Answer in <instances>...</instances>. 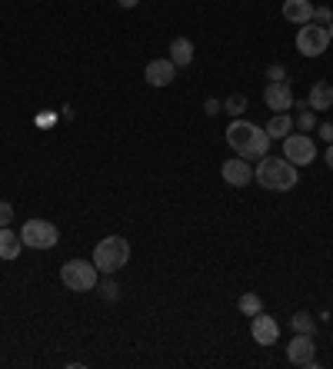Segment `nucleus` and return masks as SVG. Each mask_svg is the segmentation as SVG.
<instances>
[{"label": "nucleus", "instance_id": "obj_16", "mask_svg": "<svg viewBox=\"0 0 333 369\" xmlns=\"http://www.w3.org/2000/svg\"><path fill=\"white\" fill-rule=\"evenodd\" d=\"M307 103H310V110H330L333 107V87L330 83H323V80H317V83L310 87Z\"/></svg>", "mask_w": 333, "mask_h": 369}, {"label": "nucleus", "instance_id": "obj_25", "mask_svg": "<svg viewBox=\"0 0 333 369\" xmlns=\"http://www.w3.org/2000/svg\"><path fill=\"white\" fill-rule=\"evenodd\" d=\"M317 133H320V140L333 143V123H330V120H323V123H317Z\"/></svg>", "mask_w": 333, "mask_h": 369}, {"label": "nucleus", "instance_id": "obj_28", "mask_svg": "<svg viewBox=\"0 0 333 369\" xmlns=\"http://www.w3.org/2000/svg\"><path fill=\"white\" fill-rule=\"evenodd\" d=\"M327 166L333 170V143H327Z\"/></svg>", "mask_w": 333, "mask_h": 369}, {"label": "nucleus", "instance_id": "obj_12", "mask_svg": "<svg viewBox=\"0 0 333 369\" xmlns=\"http://www.w3.org/2000/svg\"><path fill=\"white\" fill-rule=\"evenodd\" d=\"M254 323H250V336H254V343L260 346H273L277 340H280V323L273 316H267V313H256V316H250Z\"/></svg>", "mask_w": 333, "mask_h": 369}, {"label": "nucleus", "instance_id": "obj_23", "mask_svg": "<svg viewBox=\"0 0 333 369\" xmlns=\"http://www.w3.org/2000/svg\"><path fill=\"white\" fill-rule=\"evenodd\" d=\"M100 293H103V300H107V303H114L117 296H120V286L110 280V283H103V286H100Z\"/></svg>", "mask_w": 333, "mask_h": 369}, {"label": "nucleus", "instance_id": "obj_24", "mask_svg": "<svg viewBox=\"0 0 333 369\" xmlns=\"http://www.w3.org/2000/svg\"><path fill=\"white\" fill-rule=\"evenodd\" d=\"M11 220H13V206L7 200H0V227H11Z\"/></svg>", "mask_w": 333, "mask_h": 369}, {"label": "nucleus", "instance_id": "obj_17", "mask_svg": "<svg viewBox=\"0 0 333 369\" xmlns=\"http://www.w3.org/2000/svg\"><path fill=\"white\" fill-rule=\"evenodd\" d=\"M263 130L270 133V140H283V137H290V130H294V116L290 114H273Z\"/></svg>", "mask_w": 333, "mask_h": 369}, {"label": "nucleus", "instance_id": "obj_1", "mask_svg": "<svg viewBox=\"0 0 333 369\" xmlns=\"http://www.w3.org/2000/svg\"><path fill=\"white\" fill-rule=\"evenodd\" d=\"M270 133L263 127H256L250 120H233L230 127H227V147H230L237 156H244V160H263L270 153Z\"/></svg>", "mask_w": 333, "mask_h": 369}, {"label": "nucleus", "instance_id": "obj_13", "mask_svg": "<svg viewBox=\"0 0 333 369\" xmlns=\"http://www.w3.org/2000/svg\"><path fill=\"white\" fill-rule=\"evenodd\" d=\"M313 0H283V17L290 20V24H310L313 20Z\"/></svg>", "mask_w": 333, "mask_h": 369}, {"label": "nucleus", "instance_id": "obj_26", "mask_svg": "<svg viewBox=\"0 0 333 369\" xmlns=\"http://www.w3.org/2000/svg\"><path fill=\"white\" fill-rule=\"evenodd\" d=\"M267 76H270V83H277V80H283V76H287V67L283 64H273L267 70Z\"/></svg>", "mask_w": 333, "mask_h": 369}, {"label": "nucleus", "instance_id": "obj_2", "mask_svg": "<svg viewBox=\"0 0 333 369\" xmlns=\"http://www.w3.org/2000/svg\"><path fill=\"white\" fill-rule=\"evenodd\" d=\"M296 166L287 160V156H263V160H256L254 166V183H260L263 190H273V193H287L296 187Z\"/></svg>", "mask_w": 333, "mask_h": 369}, {"label": "nucleus", "instance_id": "obj_29", "mask_svg": "<svg viewBox=\"0 0 333 369\" xmlns=\"http://www.w3.org/2000/svg\"><path fill=\"white\" fill-rule=\"evenodd\" d=\"M327 34H330V40H333V20H330V24H327Z\"/></svg>", "mask_w": 333, "mask_h": 369}, {"label": "nucleus", "instance_id": "obj_14", "mask_svg": "<svg viewBox=\"0 0 333 369\" xmlns=\"http://www.w3.org/2000/svg\"><path fill=\"white\" fill-rule=\"evenodd\" d=\"M20 250H24L20 233H13L11 227H0V260H17Z\"/></svg>", "mask_w": 333, "mask_h": 369}, {"label": "nucleus", "instance_id": "obj_18", "mask_svg": "<svg viewBox=\"0 0 333 369\" xmlns=\"http://www.w3.org/2000/svg\"><path fill=\"white\" fill-rule=\"evenodd\" d=\"M300 133H310V130H317V110H310V103H300V116L294 120Z\"/></svg>", "mask_w": 333, "mask_h": 369}, {"label": "nucleus", "instance_id": "obj_8", "mask_svg": "<svg viewBox=\"0 0 333 369\" xmlns=\"http://www.w3.org/2000/svg\"><path fill=\"white\" fill-rule=\"evenodd\" d=\"M317 346H313V336L310 333H296L294 340H290V346H287V359L294 363V366H317Z\"/></svg>", "mask_w": 333, "mask_h": 369}, {"label": "nucleus", "instance_id": "obj_7", "mask_svg": "<svg viewBox=\"0 0 333 369\" xmlns=\"http://www.w3.org/2000/svg\"><path fill=\"white\" fill-rule=\"evenodd\" d=\"M283 156L294 166H310L317 160V143L307 133H290V137H283Z\"/></svg>", "mask_w": 333, "mask_h": 369}, {"label": "nucleus", "instance_id": "obj_3", "mask_svg": "<svg viewBox=\"0 0 333 369\" xmlns=\"http://www.w3.org/2000/svg\"><path fill=\"white\" fill-rule=\"evenodd\" d=\"M93 267L100 269V273H107V276H114L117 269H124L127 267V260H130V243L124 240V236H103L97 246H93Z\"/></svg>", "mask_w": 333, "mask_h": 369}, {"label": "nucleus", "instance_id": "obj_4", "mask_svg": "<svg viewBox=\"0 0 333 369\" xmlns=\"http://www.w3.org/2000/svg\"><path fill=\"white\" fill-rule=\"evenodd\" d=\"M100 280V269L93 267V260H67L60 267V283L70 293H90Z\"/></svg>", "mask_w": 333, "mask_h": 369}, {"label": "nucleus", "instance_id": "obj_10", "mask_svg": "<svg viewBox=\"0 0 333 369\" xmlns=\"http://www.w3.org/2000/svg\"><path fill=\"white\" fill-rule=\"evenodd\" d=\"M263 103L270 107V114H287L294 107V90L287 80H277V83H267L263 90Z\"/></svg>", "mask_w": 333, "mask_h": 369}, {"label": "nucleus", "instance_id": "obj_27", "mask_svg": "<svg viewBox=\"0 0 333 369\" xmlns=\"http://www.w3.org/2000/svg\"><path fill=\"white\" fill-rule=\"evenodd\" d=\"M117 4H120V7H124V11H133V7H137V4H141V0H117Z\"/></svg>", "mask_w": 333, "mask_h": 369}, {"label": "nucleus", "instance_id": "obj_21", "mask_svg": "<svg viewBox=\"0 0 333 369\" xmlns=\"http://www.w3.org/2000/svg\"><path fill=\"white\" fill-rule=\"evenodd\" d=\"M223 110H227V114L230 116H240L247 110V97H240V93H237V97H230V100H227V107H223Z\"/></svg>", "mask_w": 333, "mask_h": 369}, {"label": "nucleus", "instance_id": "obj_5", "mask_svg": "<svg viewBox=\"0 0 333 369\" xmlns=\"http://www.w3.org/2000/svg\"><path fill=\"white\" fill-rule=\"evenodd\" d=\"M20 240L30 250H53L57 240H60V229L53 227L51 220H27L20 227Z\"/></svg>", "mask_w": 333, "mask_h": 369}, {"label": "nucleus", "instance_id": "obj_6", "mask_svg": "<svg viewBox=\"0 0 333 369\" xmlns=\"http://www.w3.org/2000/svg\"><path fill=\"white\" fill-rule=\"evenodd\" d=\"M333 40L330 34H327V27L320 24H300V30H296V51L303 53V57H323L327 53V47H330Z\"/></svg>", "mask_w": 333, "mask_h": 369}, {"label": "nucleus", "instance_id": "obj_15", "mask_svg": "<svg viewBox=\"0 0 333 369\" xmlns=\"http://www.w3.org/2000/svg\"><path fill=\"white\" fill-rule=\"evenodd\" d=\"M166 57L174 60V67H190L193 64V40H187V37L170 40V51H166Z\"/></svg>", "mask_w": 333, "mask_h": 369}, {"label": "nucleus", "instance_id": "obj_19", "mask_svg": "<svg viewBox=\"0 0 333 369\" xmlns=\"http://www.w3.org/2000/svg\"><path fill=\"white\" fill-rule=\"evenodd\" d=\"M237 306H240V313H244V316H256V313H263V300H260V293H244Z\"/></svg>", "mask_w": 333, "mask_h": 369}, {"label": "nucleus", "instance_id": "obj_20", "mask_svg": "<svg viewBox=\"0 0 333 369\" xmlns=\"http://www.w3.org/2000/svg\"><path fill=\"white\" fill-rule=\"evenodd\" d=\"M290 326H294V333H310V336H313L317 319L310 316V313H294V316H290Z\"/></svg>", "mask_w": 333, "mask_h": 369}, {"label": "nucleus", "instance_id": "obj_11", "mask_svg": "<svg viewBox=\"0 0 333 369\" xmlns=\"http://www.w3.org/2000/svg\"><path fill=\"white\" fill-rule=\"evenodd\" d=\"M143 80H147L150 87H170V83L177 80V67H174V60H170V57H157V60H150V64H147V70H143Z\"/></svg>", "mask_w": 333, "mask_h": 369}, {"label": "nucleus", "instance_id": "obj_22", "mask_svg": "<svg viewBox=\"0 0 333 369\" xmlns=\"http://www.w3.org/2000/svg\"><path fill=\"white\" fill-rule=\"evenodd\" d=\"M330 20H333V11H330V7H313V24L327 27Z\"/></svg>", "mask_w": 333, "mask_h": 369}, {"label": "nucleus", "instance_id": "obj_9", "mask_svg": "<svg viewBox=\"0 0 333 369\" xmlns=\"http://www.w3.org/2000/svg\"><path fill=\"white\" fill-rule=\"evenodd\" d=\"M220 177L227 180V187H250L254 183V166L244 156H233V160H223Z\"/></svg>", "mask_w": 333, "mask_h": 369}]
</instances>
